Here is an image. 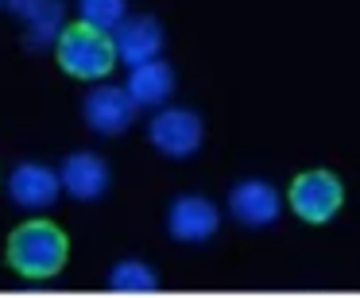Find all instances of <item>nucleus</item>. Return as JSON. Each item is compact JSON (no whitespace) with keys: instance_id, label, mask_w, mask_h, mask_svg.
Listing matches in <instances>:
<instances>
[{"instance_id":"nucleus-5","label":"nucleus","mask_w":360,"mask_h":298,"mask_svg":"<svg viewBox=\"0 0 360 298\" xmlns=\"http://www.w3.org/2000/svg\"><path fill=\"white\" fill-rule=\"evenodd\" d=\"M136 109L140 105L132 101V93H128L124 86H94L86 97H82V117H86V124L94 128L97 136H120L132 128L136 120Z\"/></svg>"},{"instance_id":"nucleus-8","label":"nucleus","mask_w":360,"mask_h":298,"mask_svg":"<svg viewBox=\"0 0 360 298\" xmlns=\"http://www.w3.org/2000/svg\"><path fill=\"white\" fill-rule=\"evenodd\" d=\"M112 43H117V58L128 66V70H136V66L143 63H155V58H163V24H159L155 16H128L124 24L112 32Z\"/></svg>"},{"instance_id":"nucleus-14","label":"nucleus","mask_w":360,"mask_h":298,"mask_svg":"<svg viewBox=\"0 0 360 298\" xmlns=\"http://www.w3.org/2000/svg\"><path fill=\"white\" fill-rule=\"evenodd\" d=\"M109 287L120 290V294H148V290L159 287V275L140 259H124L109 271Z\"/></svg>"},{"instance_id":"nucleus-2","label":"nucleus","mask_w":360,"mask_h":298,"mask_svg":"<svg viewBox=\"0 0 360 298\" xmlns=\"http://www.w3.org/2000/svg\"><path fill=\"white\" fill-rule=\"evenodd\" d=\"M55 55H58V66H63L70 78H82V82H101L105 74L120 63L112 35L97 32V27H86V24L66 27L58 47H55Z\"/></svg>"},{"instance_id":"nucleus-12","label":"nucleus","mask_w":360,"mask_h":298,"mask_svg":"<svg viewBox=\"0 0 360 298\" xmlns=\"http://www.w3.org/2000/svg\"><path fill=\"white\" fill-rule=\"evenodd\" d=\"M124 89L132 93V101L140 105V109H159V105H167L174 97V70H171V63L155 58V63L136 66V70L128 74V86Z\"/></svg>"},{"instance_id":"nucleus-6","label":"nucleus","mask_w":360,"mask_h":298,"mask_svg":"<svg viewBox=\"0 0 360 298\" xmlns=\"http://www.w3.org/2000/svg\"><path fill=\"white\" fill-rule=\"evenodd\" d=\"M4 8L16 20H24L27 27L24 43L32 51L58 47V39L66 32V0H4Z\"/></svg>"},{"instance_id":"nucleus-11","label":"nucleus","mask_w":360,"mask_h":298,"mask_svg":"<svg viewBox=\"0 0 360 298\" xmlns=\"http://www.w3.org/2000/svg\"><path fill=\"white\" fill-rule=\"evenodd\" d=\"M58 174H63V190L74 202H97V197L109 194V182H112L109 163L101 155H94V151H74V155H66Z\"/></svg>"},{"instance_id":"nucleus-9","label":"nucleus","mask_w":360,"mask_h":298,"mask_svg":"<svg viewBox=\"0 0 360 298\" xmlns=\"http://www.w3.org/2000/svg\"><path fill=\"white\" fill-rule=\"evenodd\" d=\"M8 197L12 205H20V209H51V205L58 202V194H66L63 190V174L51 171V167L43 163H20L16 171L8 174Z\"/></svg>"},{"instance_id":"nucleus-7","label":"nucleus","mask_w":360,"mask_h":298,"mask_svg":"<svg viewBox=\"0 0 360 298\" xmlns=\"http://www.w3.org/2000/svg\"><path fill=\"white\" fill-rule=\"evenodd\" d=\"M229 213L244 228H267L283 213V194L264 179H244L229 190Z\"/></svg>"},{"instance_id":"nucleus-10","label":"nucleus","mask_w":360,"mask_h":298,"mask_svg":"<svg viewBox=\"0 0 360 298\" xmlns=\"http://www.w3.org/2000/svg\"><path fill=\"white\" fill-rule=\"evenodd\" d=\"M217 225H221L217 205L202 194H182V197H174L171 209H167V233L182 244L210 240V236L217 233Z\"/></svg>"},{"instance_id":"nucleus-4","label":"nucleus","mask_w":360,"mask_h":298,"mask_svg":"<svg viewBox=\"0 0 360 298\" xmlns=\"http://www.w3.org/2000/svg\"><path fill=\"white\" fill-rule=\"evenodd\" d=\"M345 202V190H341V179L329 171H306L295 179L290 186V209L306 221V225H326V221L337 217Z\"/></svg>"},{"instance_id":"nucleus-1","label":"nucleus","mask_w":360,"mask_h":298,"mask_svg":"<svg viewBox=\"0 0 360 298\" xmlns=\"http://www.w3.org/2000/svg\"><path fill=\"white\" fill-rule=\"evenodd\" d=\"M66 233L51 221H27L8 236V264L24 279H51L66 264Z\"/></svg>"},{"instance_id":"nucleus-13","label":"nucleus","mask_w":360,"mask_h":298,"mask_svg":"<svg viewBox=\"0 0 360 298\" xmlns=\"http://www.w3.org/2000/svg\"><path fill=\"white\" fill-rule=\"evenodd\" d=\"M128 20V0H78V24L97 32H117Z\"/></svg>"},{"instance_id":"nucleus-3","label":"nucleus","mask_w":360,"mask_h":298,"mask_svg":"<svg viewBox=\"0 0 360 298\" xmlns=\"http://www.w3.org/2000/svg\"><path fill=\"white\" fill-rule=\"evenodd\" d=\"M148 140L167 159H190L205 140V124L190 109H159L148 124Z\"/></svg>"},{"instance_id":"nucleus-15","label":"nucleus","mask_w":360,"mask_h":298,"mask_svg":"<svg viewBox=\"0 0 360 298\" xmlns=\"http://www.w3.org/2000/svg\"><path fill=\"white\" fill-rule=\"evenodd\" d=\"M0 4H4V0H0Z\"/></svg>"}]
</instances>
